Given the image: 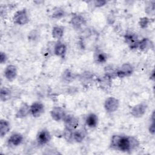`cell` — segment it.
Returning <instances> with one entry per match:
<instances>
[{
  "label": "cell",
  "mask_w": 155,
  "mask_h": 155,
  "mask_svg": "<svg viewBox=\"0 0 155 155\" xmlns=\"http://www.w3.org/2000/svg\"><path fill=\"white\" fill-rule=\"evenodd\" d=\"M139 142L132 136H125L115 134L111 139L110 146L112 148L123 152H128L136 149Z\"/></svg>",
  "instance_id": "1"
},
{
  "label": "cell",
  "mask_w": 155,
  "mask_h": 155,
  "mask_svg": "<svg viewBox=\"0 0 155 155\" xmlns=\"http://www.w3.org/2000/svg\"><path fill=\"white\" fill-rule=\"evenodd\" d=\"M29 21V16L25 8L16 12L13 16V21L16 25H24L28 24Z\"/></svg>",
  "instance_id": "2"
},
{
  "label": "cell",
  "mask_w": 155,
  "mask_h": 155,
  "mask_svg": "<svg viewBox=\"0 0 155 155\" xmlns=\"http://www.w3.org/2000/svg\"><path fill=\"white\" fill-rule=\"evenodd\" d=\"M119 101L114 97H109L104 102V107L107 113H112L117 110L119 107Z\"/></svg>",
  "instance_id": "3"
},
{
  "label": "cell",
  "mask_w": 155,
  "mask_h": 155,
  "mask_svg": "<svg viewBox=\"0 0 155 155\" xmlns=\"http://www.w3.org/2000/svg\"><path fill=\"white\" fill-rule=\"evenodd\" d=\"M64 124L65 129L73 131L79 125V119L73 114H66L64 120Z\"/></svg>",
  "instance_id": "4"
},
{
  "label": "cell",
  "mask_w": 155,
  "mask_h": 155,
  "mask_svg": "<svg viewBox=\"0 0 155 155\" xmlns=\"http://www.w3.org/2000/svg\"><path fill=\"white\" fill-rule=\"evenodd\" d=\"M45 111V107L41 102H34L30 105V114L33 117H40Z\"/></svg>",
  "instance_id": "5"
},
{
  "label": "cell",
  "mask_w": 155,
  "mask_h": 155,
  "mask_svg": "<svg viewBox=\"0 0 155 155\" xmlns=\"http://www.w3.org/2000/svg\"><path fill=\"white\" fill-rule=\"evenodd\" d=\"M134 71L133 67L129 63H124L116 71V75L119 78L131 76Z\"/></svg>",
  "instance_id": "6"
},
{
  "label": "cell",
  "mask_w": 155,
  "mask_h": 155,
  "mask_svg": "<svg viewBox=\"0 0 155 155\" xmlns=\"http://www.w3.org/2000/svg\"><path fill=\"white\" fill-rule=\"evenodd\" d=\"M147 108V103L143 102L139 103L133 107L131 110V114L136 118L142 117L145 114Z\"/></svg>",
  "instance_id": "7"
},
{
  "label": "cell",
  "mask_w": 155,
  "mask_h": 155,
  "mask_svg": "<svg viewBox=\"0 0 155 155\" xmlns=\"http://www.w3.org/2000/svg\"><path fill=\"white\" fill-rule=\"evenodd\" d=\"M51 134L46 129H42L39 131L36 135L37 143L40 145H44L48 143L51 140Z\"/></svg>",
  "instance_id": "8"
},
{
  "label": "cell",
  "mask_w": 155,
  "mask_h": 155,
  "mask_svg": "<svg viewBox=\"0 0 155 155\" xmlns=\"http://www.w3.org/2000/svg\"><path fill=\"white\" fill-rule=\"evenodd\" d=\"M66 114L64 109L61 107H54L50 111L51 117L56 122L63 120Z\"/></svg>",
  "instance_id": "9"
},
{
  "label": "cell",
  "mask_w": 155,
  "mask_h": 155,
  "mask_svg": "<svg viewBox=\"0 0 155 155\" xmlns=\"http://www.w3.org/2000/svg\"><path fill=\"white\" fill-rule=\"evenodd\" d=\"M125 42L128 45L130 49L138 48L139 41L138 40L137 36L135 33H128L124 36Z\"/></svg>",
  "instance_id": "10"
},
{
  "label": "cell",
  "mask_w": 155,
  "mask_h": 155,
  "mask_svg": "<svg viewBox=\"0 0 155 155\" xmlns=\"http://www.w3.org/2000/svg\"><path fill=\"white\" fill-rule=\"evenodd\" d=\"M18 71L16 66L13 65H7L4 71V75L5 79L9 81H13L17 76Z\"/></svg>",
  "instance_id": "11"
},
{
  "label": "cell",
  "mask_w": 155,
  "mask_h": 155,
  "mask_svg": "<svg viewBox=\"0 0 155 155\" xmlns=\"http://www.w3.org/2000/svg\"><path fill=\"white\" fill-rule=\"evenodd\" d=\"M28 114H30V105L26 102H22L16 111L15 116L18 119H23L26 117Z\"/></svg>",
  "instance_id": "12"
},
{
  "label": "cell",
  "mask_w": 155,
  "mask_h": 155,
  "mask_svg": "<svg viewBox=\"0 0 155 155\" xmlns=\"http://www.w3.org/2000/svg\"><path fill=\"white\" fill-rule=\"evenodd\" d=\"M67 51V46L65 44L61 41H58L53 48V53L55 55L63 57Z\"/></svg>",
  "instance_id": "13"
},
{
  "label": "cell",
  "mask_w": 155,
  "mask_h": 155,
  "mask_svg": "<svg viewBox=\"0 0 155 155\" xmlns=\"http://www.w3.org/2000/svg\"><path fill=\"white\" fill-rule=\"evenodd\" d=\"M154 44L151 40L148 38H145L139 41L138 48L143 51H147L153 48Z\"/></svg>",
  "instance_id": "14"
},
{
  "label": "cell",
  "mask_w": 155,
  "mask_h": 155,
  "mask_svg": "<svg viewBox=\"0 0 155 155\" xmlns=\"http://www.w3.org/2000/svg\"><path fill=\"white\" fill-rule=\"evenodd\" d=\"M98 120V117L96 114L90 113L85 118V124L88 127L93 128L97 127Z\"/></svg>",
  "instance_id": "15"
},
{
  "label": "cell",
  "mask_w": 155,
  "mask_h": 155,
  "mask_svg": "<svg viewBox=\"0 0 155 155\" xmlns=\"http://www.w3.org/2000/svg\"><path fill=\"white\" fill-rule=\"evenodd\" d=\"M23 139L24 138L22 134L20 133H13L9 137L8 143L14 147H17L22 143Z\"/></svg>",
  "instance_id": "16"
},
{
  "label": "cell",
  "mask_w": 155,
  "mask_h": 155,
  "mask_svg": "<svg viewBox=\"0 0 155 155\" xmlns=\"http://www.w3.org/2000/svg\"><path fill=\"white\" fill-rule=\"evenodd\" d=\"M86 136L85 130L80 128L78 130H75L73 131V140L76 142L81 143L82 142Z\"/></svg>",
  "instance_id": "17"
},
{
  "label": "cell",
  "mask_w": 155,
  "mask_h": 155,
  "mask_svg": "<svg viewBox=\"0 0 155 155\" xmlns=\"http://www.w3.org/2000/svg\"><path fill=\"white\" fill-rule=\"evenodd\" d=\"M10 130V124L9 122L5 119L0 120V136L3 137Z\"/></svg>",
  "instance_id": "18"
},
{
  "label": "cell",
  "mask_w": 155,
  "mask_h": 155,
  "mask_svg": "<svg viewBox=\"0 0 155 155\" xmlns=\"http://www.w3.org/2000/svg\"><path fill=\"white\" fill-rule=\"evenodd\" d=\"M94 59L97 64H104L107 60V55L101 50H97L94 53Z\"/></svg>",
  "instance_id": "19"
},
{
  "label": "cell",
  "mask_w": 155,
  "mask_h": 155,
  "mask_svg": "<svg viewBox=\"0 0 155 155\" xmlns=\"http://www.w3.org/2000/svg\"><path fill=\"white\" fill-rule=\"evenodd\" d=\"M70 23L73 26V27L79 28L82 25L85 24V21L84 18L80 15H74L71 19Z\"/></svg>",
  "instance_id": "20"
},
{
  "label": "cell",
  "mask_w": 155,
  "mask_h": 155,
  "mask_svg": "<svg viewBox=\"0 0 155 155\" xmlns=\"http://www.w3.org/2000/svg\"><path fill=\"white\" fill-rule=\"evenodd\" d=\"M12 97V91L10 88L3 87L1 88L0 91V99L2 102H5L9 100Z\"/></svg>",
  "instance_id": "21"
},
{
  "label": "cell",
  "mask_w": 155,
  "mask_h": 155,
  "mask_svg": "<svg viewBox=\"0 0 155 155\" xmlns=\"http://www.w3.org/2000/svg\"><path fill=\"white\" fill-rule=\"evenodd\" d=\"M51 35L56 40L61 39L64 35V28L60 26L54 27L51 31Z\"/></svg>",
  "instance_id": "22"
},
{
  "label": "cell",
  "mask_w": 155,
  "mask_h": 155,
  "mask_svg": "<svg viewBox=\"0 0 155 155\" xmlns=\"http://www.w3.org/2000/svg\"><path fill=\"white\" fill-rule=\"evenodd\" d=\"M62 78L66 82H70L73 79V74L69 70H66L62 73Z\"/></svg>",
  "instance_id": "23"
},
{
  "label": "cell",
  "mask_w": 155,
  "mask_h": 155,
  "mask_svg": "<svg viewBox=\"0 0 155 155\" xmlns=\"http://www.w3.org/2000/svg\"><path fill=\"white\" fill-rule=\"evenodd\" d=\"M150 22V20L147 17H142L140 18L139 21V25L142 28H147Z\"/></svg>",
  "instance_id": "24"
},
{
  "label": "cell",
  "mask_w": 155,
  "mask_h": 155,
  "mask_svg": "<svg viewBox=\"0 0 155 155\" xmlns=\"http://www.w3.org/2000/svg\"><path fill=\"white\" fill-rule=\"evenodd\" d=\"M154 111H153L151 114V123L150 124V125H149V128H148V131L150 132V133L152 135L154 134V132H155V128H154Z\"/></svg>",
  "instance_id": "25"
},
{
  "label": "cell",
  "mask_w": 155,
  "mask_h": 155,
  "mask_svg": "<svg viewBox=\"0 0 155 155\" xmlns=\"http://www.w3.org/2000/svg\"><path fill=\"white\" fill-rule=\"evenodd\" d=\"M63 136L67 141L69 142L70 140H73V131L64 128Z\"/></svg>",
  "instance_id": "26"
},
{
  "label": "cell",
  "mask_w": 155,
  "mask_h": 155,
  "mask_svg": "<svg viewBox=\"0 0 155 155\" xmlns=\"http://www.w3.org/2000/svg\"><path fill=\"white\" fill-rule=\"evenodd\" d=\"M64 15V12L62 9H57L53 12L52 15V17L55 19H59L63 17Z\"/></svg>",
  "instance_id": "27"
},
{
  "label": "cell",
  "mask_w": 155,
  "mask_h": 155,
  "mask_svg": "<svg viewBox=\"0 0 155 155\" xmlns=\"http://www.w3.org/2000/svg\"><path fill=\"white\" fill-rule=\"evenodd\" d=\"M107 3L106 1H104V0H99V1H94L93 2L94 5L96 7H101L104 6Z\"/></svg>",
  "instance_id": "28"
},
{
  "label": "cell",
  "mask_w": 155,
  "mask_h": 155,
  "mask_svg": "<svg viewBox=\"0 0 155 155\" xmlns=\"http://www.w3.org/2000/svg\"><path fill=\"white\" fill-rule=\"evenodd\" d=\"M7 56L5 54V53L3 52V51H1L0 53V62L1 64H4L7 60Z\"/></svg>",
  "instance_id": "29"
},
{
  "label": "cell",
  "mask_w": 155,
  "mask_h": 155,
  "mask_svg": "<svg viewBox=\"0 0 155 155\" xmlns=\"http://www.w3.org/2000/svg\"><path fill=\"white\" fill-rule=\"evenodd\" d=\"M150 79L153 80V81L154 79V70L152 71V72H151V73L150 74Z\"/></svg>",
  "instance_id": "30"
}]
</instances>
